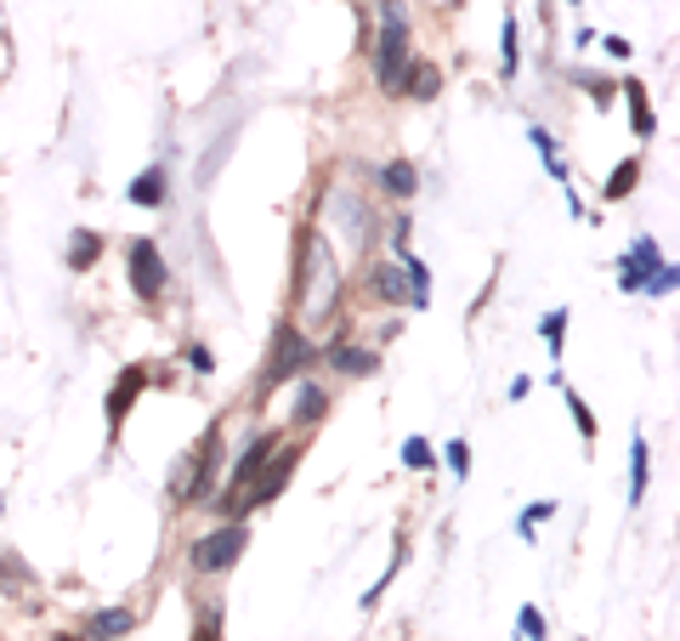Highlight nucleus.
Returning a JSON list of instances; mask_svg holds the SVG:
<instances>
[{
	"label": "nucleus",
	"mask_w": 680,
	"mask_h": 641,
	"mask_svg": "<svg viewBox=\"0 0 680 641\" xmlns=\"http://www.w3.org/2000/svg\"><path fill=\"white\" fill-rule=\"evenodd\" d=\"M381 46H374V74H381L386 91H402V74H409V12H402V0H381Z\"/></svg>",
	"instance_id": "f257e3e1"
},
{
	"label": "nucleus",
	"mask_w": 680,
	"mask_h": 641,
	"mask_svg": "<svg viewBox=\"0 0 680 641\" xmlns=\"http://www.w3.org/2000/svg\"><path fill=\"white\" fill-rule=\"evenodd\" d=\"M618 284L636 295V290H646V295H675V267L658 256V239H636L629 251L618 256Z\"/></svg>",
	"instance_id": "f03ea898"
},
{
	"label": "nucleus",
	"mask_w": 680,
	"mask_h": 641,
	"mask_svg": "<svg viewBox=\"0 0 680 641\" xmlns=\"http://www.w3.org/2000/svg\"><path fill=\"white\" fill-rule=\"evenodd\" d=\"M244 546H249V528H244V523H227V528L205 534V539L193 546L198 574H221V568H233V562L244 556Z\"/></svg>",
	"instance_id": "7ed1b4c3"
},
{
	"label": "nucleus",
	"mask_w": 680,
	"mask_h": 641,
	"mask_svg": "<svg viewBox=\"0 0 680 641\" xmlns=\"http://www.w3.org/2000/svg\"><path fill=\"white\" fill-rule=\"evenodd\" d=\"M131 290L142 295V302H159V290H165V256H159L154 239L131 244Z\"/></svg>",
	"instance_id": "20e7f679"
},
{
	"label": "nucleus",
	"mask_w": 680,
	"mask_h": 641,
	"mask_svg": "<svg viewBox=\"0 0 680 641\" xmlns=\"http://www.w3.org/2000/svg\"><path fill=\"white\" fill-rule=\"evenodd\" d=\"M312 363V347H307V341H300V335H284L279 341V363H272V386H279V381H290V375H300V369H307Z\"/></svg>",
	"instance_id": "39448f33"
},
{
	"label": "nucleus",
	"mask_w": 680,
	"mask_h": 641,
	"mask_svg": "<svg viewBox=\"0 0 680 641\" xmlns=\"http://www.w3.org/2000/svg\"><path fill=\"white\" fill-rule=\"evenodd\" d=\"M165 200H170V177H165V165L142 170V177L131 182V205H142V210H159Z\"/></svg>",
	"instance_id": "423d86ee"
},
{
	"label": "nucleus",
	"mask_w": 680,
	"mask_h": 641,
	"mask_svg": "<svg viewBox=\"0 0 680 641\" xmlns=\"http://www.w3.org/2000/svg\"><path fill=\"white\" fill-rule=\"evenodd\" d=\"M142 381H147L142 369H125V375H119V386L108 392V426H114V432L125 426V414H131V398L142 392Z\"/></svg>",
	"instance_id": "0eeeda50"
},
{
	"label": "nucleus",
	"mask_w": 680,
	"mask_h": 641,
	"mask_svg": "<svg viewBox=\"0 0 680 641\" xmlns=\"http://www.w3.org/2000/svg\"><path fill=\"white\" fill-rule=\"evenodd\" d=\"M646 472H652V449H646V437H636L629 443V505L646 500Z\"/></svg>",
	"instance_id": "6e6552de"
},
{
	"label": "nucleus",
	"mask_w": 680,
	"mask_h": 641,
	"mask_svg": "<svg viewBox=\"0 0 680 641\" xmlns=\"http://www.w3.org/2000/svg\"><path fill=\"white\" fill-rule=\"evenodd\" d=\"M131 625H137V619H131L125 607H103V613H91V619H86V636H125Z\"/></svg>",
	"instance_id": "1a4fd4ad"
},
{
	"label": "nucleus",
	"mask_w": 680,
	"mask_h": 641,
	"mask_svg": "<svg viewBox=\"0 0 680 641\" xmlns=\"http://www.w3.org/2000/svg\"><path fill=\"white\" fill-rule=\"evenodd\" d=\"M624 103H629V119H636V137H652V103H646L641 80H624Z\"/></svg>",
	"instance_id": "9d476101"
},
{
	"label": "nucleus",
	"mask_w": 680,
	"mask_h": 641,
	"mask_svg": "<svg viewBox=\"0 0 680 641\" xmlns=\"http://www.w3.org/2000/svg\"><path fill=\"white\" fill-rule=\"evenodd\" d=\"M437 86H442V74L432 63H409V74H402V91L409 97H437Z\"/></svg>",
	"instance_id": "9b49d317"
},
{
	"label": "nucleus",
	"mask_w": 680,
	"mask_h": 641,
	"mask_svg": "<svg viewBox=\"0 0 680 641\" xmlns=\"http://www.w3.org/2000/svg\"><path fill=\"white\" fill-rule=\"evenodd\" d=\"M381 188L397 193V200H409V193L420 188V182H414V165H409V159H392V165L381 170Z\"/></svg>",
	"instance_id": "f8f14e48"
},
{
	"label": "nucleus",
	"mask_w": 680,
	"mask_h": 641,
	"mask_svg": "<svg viewBox=\"0 0 680 641\" xmlns=\"http://www.w3.org/2000/svg\"><path fill=\"white\" fill-rule=\"evenodd\" d=\"M290 465H295V454H279V465H272V472L256 483V495H249V505H267L272 495H279V488H284V477H290Z\"/></svg>",
	"instance_id": "ddd939ff"
},
{
	"label": "nucleus",
	"mask_w": 680,
	"mask_h": 641,
	"mask_svg": "<svg viewBox=\"0 0 680 641\" xmlns=\"http://www.w3.org/2000/svg\"><path fill=\"white\" fill-rule=\"evenodd\" d=\"M527 137H534V148H539V154H544V165H550V177H556V182L567 188V159L556 154V137H550V131H539V126H534V131H527Z\"/></svg>",
	"instance_id": "4468645a"
},
{
	"label": "nucleus",
	"mask_w": 680,
	"mask_h": 641,
	"mask_svg": "<svg viewBox=\"0 0 680 641\" xmlns=\"http://www.w3.org/2000/svg\"><path fill=\"white\" fill-rule=\"evenodd\" d=\"M97 251H103V244H97V233H74V251H68V267H74V273H86V267L97 261Z\"/></svg>",
	"instance_id": "2eb2a0df"
},
{
	"label": "nucleus",
	"mask_w": 680,
	"mask_h": 641,
	"mask_svg": "<svg viewBox=\"0 0 680 641\" xmlns=\"http://www.w3.org/2000/svg\"><path fill=\"white\" fill-rule=\"evenodd\" d=\"M636 177H641V159H624L613 177H607V200H624V193L636 188Z\"/></svg>",
	"instance_id": "dca6fc26"
},
{
	"label": "nucleus",
	"mask_w": 680,
	"mask_h": 641,
	"mask_svg": "<svg viewBox=\"0 0 680 641\" xmlns=\"http://www.w3.org/2000/svg\"><path fill=\"white\" fill-rule=\"evenodd\" d=\"M335 369H346V375H369V369H374V352H358V347H335Z\"/></svg>",
	"instance_id": "f3484780"
},
{
	"label": "nucleus",
	"mask_w": 680,
	"mask_h": 641,
	"mask_svg": "<svg viewBox=\"0 0 680 641\" xmlns=\"http://www.w3.org/2000/svg\"><path fill=\"white\" fill-rule=\"evenodd\" d=\"M556 386L567 392V409H573V421H578V432H585V437H595V421H590V409H585V398H578V392H573V386H567L562 375H556Z\"/></svg>",
	"instance_id": "a211bd4d"
},
{
	"label": "nucleus",
	"mask_w": 680,
	"mask_h": 641,
	"mask_svg": "<svg viewBox=\"0 0 680 641\" xmlns=\"http://www.w3.org/2000/svg\"><path fill=\"white\" fill-rule=\"evenodd\" d=\"M432 460H437V454H432V443H425V437H409V443H402V465H414V472H425Z\"/></svg>",
	"instance_id": "6ab92c4d"
},
{
	"label": "nucleus",
	"mask_w": 680,
	"mask_h": 641,
	"mask_svg": "<svg viewBox=\"0 0 680 641\" xmlns=\"http://www.w3.org/2000/svg\"><path fill=\"white\" fill-rule=\"evenodd\" d=\"M374 295H386V302H402V279H397V267H374Z\"/></svg>",
	"instance_id": "aec40b11"
},
{
	"label": "nucleus",
	"mask_w": 680,
	"mask_h": 641,
	"mask_svg": "<svg viewBox=\"0 0 680 641\" xmlns=\"http://www.w3.org/2000/svg\"><path fill=\"white\" fill-rule=\"evenodd\" d=\"M499 46H505V57H499V68H505V80L516 74V17L505 12V35H499Z\"/></svg>",
	"instance_id": "412c9836"
},
{
	"label": "nucleus",
	"mask_w": 680,
	"mask_h": 641,
	"mask_svg": "<svg viewBox=\"0 0 680 641\" xmlns=\"http://www.w3.org/2000/svg\"><path fill=\"white\" fill-rule=\"evenodd\" d=\"M323 409H330V398H323L318 386H300V421H318Z\"/></svg>",
	"instance_id": "4be33fe9"
},
{
	"label": "nucleus",
	"mask_w": 680,
	"mask_h": 641,
	"mask_svg": "<svg viewBox=\"0 0 680 641\" xmlns=\"http://www.w3.org/2000/svg\"><path fill=\"white\" fill-rule=\"evenodd\" d=\"M562 330H567V312H550V318H544V347H550V358L562 352Z\"/></svg>",
	"instance_id": "5701e85b"
},
{
	"label": "nucleus",
	"mask_w": 680,
	"mask_h": 641,
	"mask_svg": "<svg viewBox=\"0 0 680 641\" xmlns=\"http://www.w3.org/2000/svg\"><path fill=\"white\" fill-rule=\"evenodd\" d=\"M516 630L539 641V636H544V613H539V607H522V613H516Z\"/></svg>",
	"instance_id": "b1692460"
},
{
	"label": "nucleus",
	"mask_w": 680,
	"mask_h": 641,
	"mask_svg": "<svg viewBox=\"0 0 680 641\" xmlns=\"http://www.w3.org/2000/svg\"><path fill=\"white\" fill-rule=\"evenodd\" d=\"M448 465H453V477L471 472V449H465V443H448Z\"/></svg>",
	"instance_id": "393cba45"
},
{
	"label": "nucleus",
	"mask_w": 680,
	"mask_h": 641,
	"mask_svg": "<svg viewBox=\"0 0 680 641\" xmlns=\"http://www.w3.org/2000/svg\"><path fill=\"white\" fill-rule=\"evenodd\" d=\"M188 363L198 369V375H210V369H216V358H210V347H193V352H188Z\"/></svg>",
	"instance_id": "a878e982"
}]
</instances>
